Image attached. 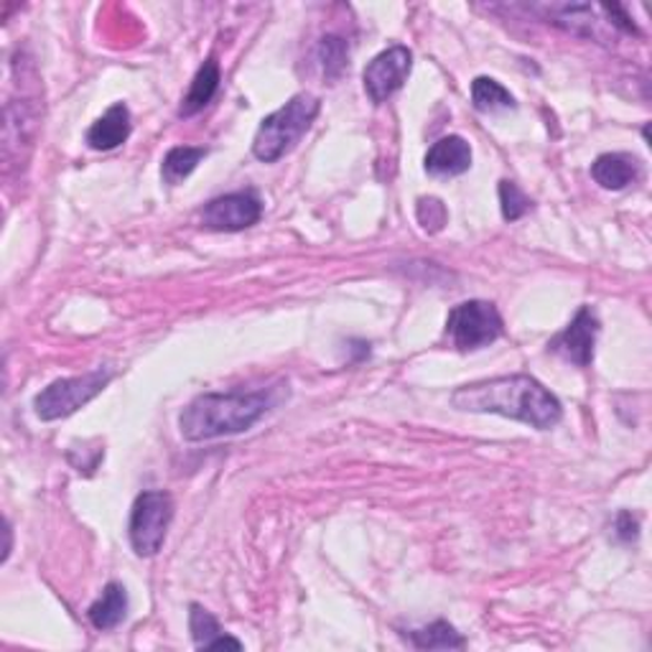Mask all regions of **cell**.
<instances>
[{
	"label": "cell",
	"mask_w": 652,
	"mask_h": 652,
	"mask_svg": "<svg viewBox=\"0 0 652 652\" xmlns=\"http://www.w3.org/2000/svg\"><path fill=\"white\" fill-rule=\"evenodd\" d=\"M130 130H133V123H130L128 106L116 102L106 116L94 120L92 128L87 130V146H90L92 151H112V148L123 146L128 141Z\"/></svg>",
	"instance_id": "cell-12"
},
{
	"label": "cell",
	"mask_w": 652,
	"mask_h": 652,
	"mask_svg": "<svg viewBox=\"0 0 652 652\" xmlns=\"http://www.w3.org/2000/svg\"><path fill=\"white\" fill-rule=\"evenodd\" d=\"M411 69H413L411 49L403 47V43H395V47L380 51V54L364 67V74H362L364 92H368V98L375 102V106H380V102L393 98L400 87L405 84Z\"/></svg>",
	"instance_id": "cell-7"
},
{
	"label": "cell",
	"mask_w": 652,
	"mask_h": 652,
	"mask_svg": "<svg viewBox=\"0 0 652 652\" xmlns=\"http://www.w3.org/2000/svg\"><path fill=\"white\" fill-rule=\"evenodd\" d=\"M591 177L602 189L622 191L642 179V163L632 153H602L591 163Z\"/></svg>",
	"instance_id": "cell-11"
},
{
	"label": "cell",
	"mask_w": 652,
	"mask_h": 652,
	"mask_svg": "<svg viewBox=\"0 0 652 652\" xmlns=\"http://www.w3.org/2000/svg\"><path fill=\"white\" fill-rule=\"evenodd\" d=\"M321 110L319 98L309 92L293 94L283 108L263 118L253 138V156L263 163H275L285 153L293 151L295 143L309 133Z\"/></svg>",
	"instance_id": "cell-3"
},
{
	"label": "cell",
	"mask_w": 652,
	"mask_h": 652,
	"mask_svg": "<svg viewBox=\"0 0 652 652\" xmlns=\"http://www.w3.org/2000/svg\"><path fill=\"white\" fill-rule=\"evenodd\" d=\"M405 640L411 642L415 650H464L467 640L457 632L454 624L449 622H433L429 628L405 632Z\"/></svg>",
	"instance_id": "cell-16"
},
{
	"label": "cell",
	"mask_w": 652,
	"mask_h": 652,
	"mask_svg": "<svg viewBox=\"0 0 652 652\" xmlns=\"http://www.w3.org/2000/svg\"><path fill=\"white\" fill-rule=\"evenodd\" d=\"M472 169V146L462 136H447L425 153V171L431 177H462Z\"/></svg>",
	"instance_id": "cell-10"
},
{
	"label": "cell",
	"mask_w": 652,
	"mask_h": 652,
	"mask_svg": "<svg viewBox=\"0 0 652 652\" xmlns=\"http://www.w3.org/2000/svg\"><path fill=\"white\" fill-rule=\"evenodd\" d=\"M189 632L191 638H194V645L199 650H212V648L242 650V642L230 638V634H224L220 622H217L202 604L189 606Z\"/></svg>",
	"instance_id": "cell-15"
},
{
	"label": "cell",
	"mask_w": 652,
	"mask_h": 652,
	"mask_svg": "<svg viewBox=\"0 0 652 652\" xmlns=\"http://www.w3.org/2000/svg\"><path fill=\"white\" fill-rule=\"evenodd\" d=\"M599 337V319L589 307H581L579 314L571 319V324L555 334L548 342V350L559 354L566 362H573L576 368H589L594 360V347Z\"/></svg>",
	"instance_id": "cell-9"
},
{
	"label": "cell",
	"mask_w": 652,
	"mask_h": 652,
	"mask_svg": "<svg viewBox=\"0 0 652 652\" xmlns=\"http://www.w3.org/2000/svg\"><path fill=\"white\" fill-rule=\"evenodd\" d=\"M472 102L480 112H494V110H512L518 106L508 87H502L492 77H477L472 82Z\"/></svg>",
	"instance_id": "cell-19"
},
{
	"label": "cell",
	"mask_w": 652,
	"mask_h": 652,
	"mask_svg": "<svg viewBox=\"0 0 652 652\" xmlns=\"http://www.w3.org/2000/svg\"><path fill=\"white\" fill-rule=\"evenodd\" d=\"M415 217L425 232H439L447 224V207L437 197H423L415 207Z\"/></svg>",
	"instance_id": "cell-21"
},
{
	"label": "cell",
	"mask_w": 652,
	"mask_h": 652,
	"mask_svg": "<svg viewBox=\"0 0 652 652\" xmlns=\"http://www.w3.org/2000/svg\"><path fill=\"white\" fill-rule=\"evenodd\" d=\"M317 59H319L321 72H324L327 77V82H337L339 77L347 72V64H350V47H347V41L342 37L329 33V37L319 41Z\"/></svg>",
	"instance_id": "cell-18"
},
{
	"label": "cell",
	"mask_w": 652,
	"mask_h": 652,
	"mask_svg": "<svg viewBox=\"0 0 652 652\" xmlns=\"http://www.w3.org/2000/svg\"><path fill=\"white\" fill-rule=\"evenodd\" d=\"M614 530H616V538H620L622 543L638 541V535H640V518L632 515L630 510H622L620 515H616V520H614Z\"/></svg>",
	"instance_id": "cell-22"
},
{
	"label": "cell",
	"mask_w": 652,
	"mask_h": 652,
	"mask_svg": "<svg viewBox=\"0 0 652 652\" xmlns=\"http://www.w3.org/2000/svg\"><path fill=\"white\" fill-rule=\"evenodd\" d=\"M502 332H505V324H502L498 307L490 301L474 299L459 303L447 319V334L459 352H474L490 347L492 342H498Z\"/></svg>",
	"instance_id": "cell-6"
},
{
	"label": "cell",
	"mask_w": 652,
	"mask_h": 652,
	"mask_svg": "<svg viewBox=\"0 0 652 652\" xmlns=\"http://www.w3.org/2000/svg\"><path fill=\"white\" fill-rule=\"evenodd\" d=\"M275 390L255 393H204L184 408L179 419L181 437L187 441H210L220 437L245 433L273 411Z\"/></svg>",
	"instance_id": "cell-2"
},
{
	"label": "cell",
	"mask_w": 652,
	"mask_h": 652,
	"mask_svg": "<svg viewBox=\"0 0 652 652\" xmlns=\"http://www.w3.org/2000/svg\"><path fill=\"white\" fill-rule=\"evenodd\" d=\"M173 520V498L163 490L141 492L130 510L128 535L136 555L153 559L163 548Z\"/></svg>",
	"instance_id": "cell-5"
},
{
	"label": "cell",
	"mask_w": 652,
	"mask_h": 652,
	"mask_svg": "<svg viewBox=\"0 0 652 652\" xmlns=\"http://www.w3.org/2000/svg\"><path fill=\"white\" fill-rule=\"evenodd\" d=\"M220 82H222L220 64H217L214 57H210L202 67H199L194 80H191L187 98L179 108V116L191 118V116H197V112H202L214 100L217 90H220Z\"/></svg>",
	"instance_id": "cell-14"
},
{
	"label": "cell",
	"mask_w": 652,
	"mask_h": 652,
	"mask_svg": "<svg viewBox=\"0 0 652 652\" xmlns=\"http://www.w3.org/2000/svg\"><path fill=\"white\" fill-rule=\"evenodd\" d=\"M263 217V202L255 191H234L212 199L202 210V224L214 232H240Z\"/></svg>",
	"instance_id": "cell-8"
},
{
	"label": "cell",
	"mask_w": 652,
	"mask_h": 652,
	"mask_svg": "<svg viewBox=\"0 0 652 652\" xmlns=\"http://www.w3.org/2000/svg\"><path fill=\"white\" fill-rule=\"evenodd\" d=\"M92 628L100 632L116 630L120 622L128 616V591L118 581H110V584L102 589L98 602H94L90 610H87Z\"/></svg>",
	"instance_id": "cell-13"
},
{
	"label": "cell",
	"mask_w": 652,
	"mask_h": 652,
	"mask_svg": "<svg viewBox=\"0 0 652 652\" xmlns=\"http://www.w3.org/2000/svg\"><path fill=\"white\" fill-rule=\"evenodd\" d=\"M498 191H500L502 217H505L508 222H518L520 217H525L530 212V207H533V202H530V199L525 197V191L520 189L515 181L502 179Z\"/></svg>",
	"instance_id": "cell-20"
},
{
	"label": "cell",
	"mask_w": 652,
	"mask_h": 652,
	"mask_svg": "<svg viewBox=\"0 0 652 652\" xmlns=\"http://www.w3.org/2000/svg\"><path fill=\"white\" fill-rule=\"evenodd\" d=\"M207 156V148L202 146H177L163 156L161 177L167 184H181V181L191 177V171L199 167Z\"/></svg>",
	"instance_id": "cell-17"
},
{
	"label": "cell",
	"mask_w": 652,
	"mask_h": 652,
	"mask_svg": "<svg viewBox=\"0 0 652 652\" xmlns=\"http://www.w3.org/2000/svg\"><path fill=\"white\" fill-rule=\"evenodd\" d=\"M112 378H116V370L98 368L80 378L54 380L33 398V411H37L41 421L67 419V415L77 413L80 408L90 403V400L98 398L102 390L110 385Z\"/></svg>",
	"instance_id": "cell-4"
},
{
	"label": "cell",
	"mask_w": 652,
	"mask_h": 652,
	"mask_svg": "<svg viewBox=\"0 0 652 652\" xmlns=\"http://www.w3.org/2000/svg\"><path fill=\"white\" fill-rule=\"evenodd\" d=\"M451 403L467 413H498L523 421L538 431H548L563 419V405L543 382L530 375H508L480 380L459 388Z\"/></svg>",
	"instance_id": "cell-1"
}]
</instances>
